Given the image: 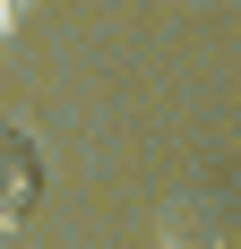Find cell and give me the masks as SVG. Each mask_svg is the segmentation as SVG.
<instances>
[{
  "label": "cell",
  "mask_w": 241,
  "mask_h": 249,
  "mask_svg": "<svg viewBox=\"0 0 241 249\" xmlns=\"http://www.w3.org/2000/svg\"><path fill=\"white\" fill-rule=\"evenodd\" d=\"M35 198H43V155L26 129H0V232H18L35 215Z\"/></svg>",
  "instance_id": "obj_1"
}]
</instances>
